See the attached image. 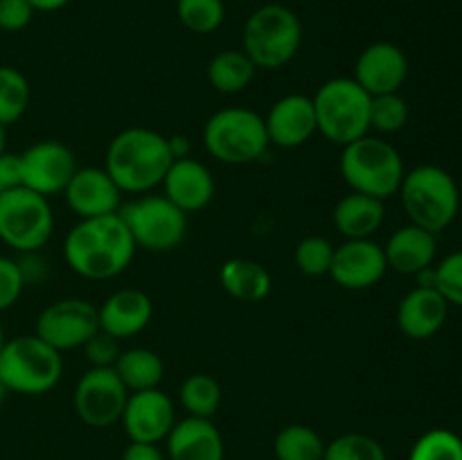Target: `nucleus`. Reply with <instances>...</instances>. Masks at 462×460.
<instances>
[{
	"label": "nucleus",
	"instance_id": "31",
	"mask_svg": "<svg viewBox=\"0 0 462 460\" xmlns=\"http://www.w3.org/2000/svg\"><path fill=\"white\" fill-rule=\"evenodd\" d=\"M176 16L194 34H212L226 18L224 0H176Z\"/></svg>",
	"mask_w": 462,
	"mask_h": 460
},
{
	"label": "nucleus",
	"instance_id": "7",
	"mask_svg": "<svg viewBox=\"0 0 462 460\" xmlns=\"http://www.w3.org/2000/svg\"><path fill=\"white\" fill-rule=\"evenodd\" d=\"M61 352L36 334H23L5 341L0 352V382L7 392L45 395L61 382Z\"/></svg>",
	"mask_w": 462,
	"mask_h": 460
},
{
	"label": "nucleus",
	"instance_id": "42",
	"mask_svg": "<svg viewBox=\"0 0 462 460\" xmlns=\"http://www.w3.org/2000/svg\"><path fill=\"white\" fill-rule=\"evenodd\" d=\"M167 143H170V152L174 161L189 158V140L185 135H171V138H167Z\"/></svg>",
	"mask_w": 462,
	"mask_h": 460
},
{
	"label": "nucleus",
	"instance_id": "28",
	"mask_svg": "<svg viewBox=\"0 0 462 460\" xmlns=\"http://www.w3.org/2000/svg\"><path fill=\"white\" fill-rule=\"evenodd\" d=\"M325 440L307 424H289L275 436L273 454L278 460H323Z\"/></svg>",
	"mask_w": 462,
	"mask_h": 460
},
{
	"label": "nucleus",
	"instance_id": "15",
	"mask_svg": "<svg viewBox=\"0 0 462 460\" xmlns=\"http://www.w3.org/2000/svg\"><path fill=\"white\" fill-rule=\"evenodd\" d=\"M126 436L131 442H152L158 445L170 436L176 424L174 401L161 388L129 392L125 413H122Z\"/></svg>",
	"mask_w": 462,
	"mask_h": 460
},
{
	"label": "nucleus",
	"instance_id": "13",
	"mask_svg": "<svg viewBox=\"0 0 462 460\" xmlns=\"http://www.w3.org/2000/svg\"><path fill=\"white\" fill-rule=\"evenodd\" d=\"M18 158H21V185L45 198L63 194L77 171L75 153L59 140H39L18 153Z\"/></svg>",
	"mask_w": 462,
	"mask_h": 460
},
{
	"label": "nucleus",
	"instance_id": "32",
	"mask_svg": "<svg viewBox=\"0 0 462 460\" xmlns=\"http://www.w3.org/2000/svg\"><path fill=\"white\" fill-rule=\"evenodd\" d=\"M409 122V104L400 93L374 95L370 99V131L391 135L402 131Z\"/></svg>",
	"mask_w": 462,
	"mask_h": 460
},
{
	"label": "nucleus",
	"instance_id": "3",
	"mask_svg": "<svg viewBox=\"0 0 462 460\" xmlns=\"http://www.w3.org/2000/svg\"><path fill=\"white\" fill-rule=\"evenodd\" d=\"M302 45V23L293 9L280 3L257 7L242 32V50L255 68L278 70L298 54Z\"/></svg>",
	"mask_w": 462,
	"mask_h": 460
},
{
	"label": "nucleus",
	"instance_id": "44",
	"mask_svg": "<svg viewBox=\"0 0 462 460\" xmlns=\"http://www.w3.org/2000/svg\"><path fill=\"white\" fill-rule=\"evenodd\" d=\"M5 147H7V126L0 124V153H5Z\"/></svg>",
	"mask_w": 462,
	"mask_h": 460
},
{
	"label": "nucleus",
	"instance_id": "36",
	"mask_svg": "<svg viewBox=\"0 0 462 460\" xmlns=\"http://www.w3.org/2000/svg\"><path fill=\"white\" fill-rule=\"evenodd\" d=\"M436 289L449 305L462 307V251L451 253L436 266Z\"/></svg>",
	"mask_w": 462,
	"mask_h": 460
},
{
	"label": "nucleus",
	"instance_id": "23",
	"mask_svg": "<svg viewBox=\"0 0 462 460\" xmlns=\"http://www.w3.org/2000/svg\"><path fill=\"white\" fill-rule=\"evenodd\" d=\"M436 251V235L415 224L397 228L383 246L388 269L404 275H418L420 271L433 266Z\"/></svg>",
	"mask_w": 462,
	"mask_h": 460
},
{
	"label": "nucleus",
	"instance_id": "38",
	"mask_svg": "<svg viewBox=\"0 0 462 460\" xmlns=\"http://www.w3.org/2000/svg\"><path fill=\"white\" fill-rule=\"evenodd\" d=\"M84 352L86 359L90 361V368H113L122 352L120 338L97 329V332L86 341Z\"/></svg>",
	"mask_w": 462,
	"mask_h": 460
},
{
	"label": "nucleus",
	"instance_id": "45",
	"mask_svg": "<svg viewBox=\"0 0 462 460\" xmlns=\"http://www.w3.org/2000/svg\"><path fill=\"white\" fill-rule=\"evenodd\" d=\"M5 397H7V388H5V383H3V382H0V406H3Z\"/></svg>",
	"mask_w": 462,
	"mask_h": 460
},
{
	"label": "nucleus",
	"instance_id": "2",
	"mask_svg": "<svg viewBox=\"0 0 462 460\" xmlns=\"http://www.w3.org/2000/svg\"><path fill=\"white\" fill-rule=\"evenodd\" d=\"M174 162L167 135L147 126L120 131L106 149L104 170L111 174L122 194H149L162 185Z\"/></svg>",
	"mask_w": 462,
	"mask_h": 460
},
{
	"label": "nucleus",
	"instance_id": "40",
	"mask_svg": "<svg viewBox=\"0 0 462 460\" xmlns=\"http://www.w3.org/2000/svg\"><path fill=\"white\" fill-rule=\"evenodd\" d=\"M21 185V158L18 153H0V194Z\"/></svg>",
	"mask_w": 462,
	"mask_h": 460
},
{
	"label": "nucleus",
	"instance_id": "8",
	"mask_svg": "<svg viewBox=\"0 0 462 460\" xmlns=\"http://www.w3.org/2000/svg\"><path fill=\"white\" fill-rule=\"evenodd\" d=\"M203 144L215 161L226 165H248L260 161L271 143L260 113L230 106L208 117L203 126Z\"/></svg>",
	"mask_w": 462,
	"mask_h": 460
},
{
	"label": "nucleus",
	"instance_id": "4",
	"mask_svg": "<svg viewBox=\"0 0 462 460\" xmlns=\"http://www.w3.org/2000/svg\"><path fill=\"white\" fill-rule=\"evenodd\" d=\"M341 174L352 192L386 201L400 192L406 171L400 152L388 140L368 133L343 147Z\"/></svg>",
	"mask_w": 462,
	"mask_h": 460
},
{
	"label": "nucleus",
	"instance_id": "10",
	"mask_svg": "<svg viewBox=\"0 0 462 460\" xmlns=\"http://www.w3.org/2000/svg\"><path fill=\"white\" fill-rule=\"evenodd\" d=\"M54 212L50 201L25 185L0 194V242L18 253H36L50 242Z\"/></svg>",
	"mask_w": 462,
	"mask_h": 460
},
{
	"label": "nucleus",
	"instance_id": "11",
	"mask_svg": "<svg viewBox=\"0 0 462 460\" xmlns=\"http://www.w3.org/2000/svg\"><path fill=\"white\" fill-rule=\"evenodd\" d=\"M129 391L113 368H90L75 386L77 418L93 428L120 422Z\"/></svg>",
	"mask_w": 462,
	"mask_h": 460
},
{
	"label": "nucleus",
	"instance_id": "34",
	"mask_svg": "<svg viewBox=\"0 0 462 460\" xmlns=\"http://www.w3.org/2000/svg\"><path fill=\"white\" fill-rule=\"evenodd\" d=\"M323 460H386V449L373 436L343 433L325 446Z\"/></svg>",
	"mask_w": 462,
	"mask_h": 460
},
{
	"label": "nucleus",
	"instance_id": "14",
	"mask_svg": "<svg viewBox=\"0 0 462 460\" xmlns=\"http://www.w3.org/2000/svg\"><path fill=\"white\" fill-rule=\"evenodd\" d=\"M386 271V253L374 239H346L341 246L334 248L329 278L343 289L364 291L374 287Z\"/></svg>",
	"mask_w": 462,
	"mask_h": 460
},
{
	"label": "nucleus",
	"instance_id": "41",
	"mask_svg": "<svg viewBox=\"0 0 462 460\" xmlns=\"http://www.w3.org/2000/svg\"><path fill=\"white\" fill-rule=\"evenodd\" d=\"M120 460H165V455L158 449V445H152V442H129Z\"/></svg>",
	"mask_w": 462,
	"mask_h": 460
},
{
	"label": "nucleus",
	"instance_id": "30",
	"mask_svg": "<svg viewBox=\"0 0 462 460\" xmlns=\"http://www.w3.org/2000/svg\"><path fill=\"white\" fill-rule=\"evenodd\" d=\"M32 88L27 77L14 66H0V124H16L30 106Z\"/></svg>",
	"mask_w": 462,
	"mask_h": 460
},
{
	"label": "nucleus",
	"instance_id": "16",
	"mask_svg": "<svg viewBox=\"0 0 462 460\" xmlns=\"http://www.w3.org/2000/svg\"><path fill=\"white\" fill-rule=\"evenodd\" d=\"M63 194L79 219L117 215L122 207V189L104 167H77Z\"/></svg>",
	"mask_w": 462,
	"mask_h": 460
},
{
	"label": "nucleus",
	"instance_id": "19",
	"mask_svg": "<svg viewBox=\"0 0 462 460\" xmlns=\"http://www.w3.org/2000/svg\"><path fill=\"white\" fill-rule=\"evenodd\" d=\"M162 189L174 206L189 215L210 206L215 198V179L203 162L194 158H179L167 170Z\"/></svg>",
	"mask_w": 462,
	"mask_h": 460
},
{
	"label": "nucleus",
	"instance_id": "5",
	"mask_svg": "<svg viewBox=\"0 0 462 460\" xmlns=\"http://www.w3.org/2000/svg\"><path fill=\"white\" fill-rule=\"evenodd\" d=\"M370 95L352 77L328 79L311 97L319 133L346 147L370 133Z\"/></svg>",
	"mask_w": 462,
	"mask_h": 460
},
{
	"label": "nucleus",
	"instance_id": "22",
	"mask_svg": "<svg viewBox=\"0 0 462 460\" xmlns=\"http://www.w3.org/2000/svg\"><path fill=\"white\" fill-rule=\"evenodd\" d=\"M165 440L171 460H224V437L212 419L188 415Z\"/></svg>",
	"mask_w": 462,
	"mask_h": 460
},
{
	"label": "nucleus",
	"instance_id": "26",
	"mask_svg": "<svg viewBox=\"0 0 462 460\" xmlns=\"http://www.w3.org/2000/svg\"><path fill=\"white\" fill-rule=\"evenodd\" d=\"M113 370L129 392L152 391V388L161 386L162 377H165V363L158 356V352L149 350V347L122 350Z\"/></svg>",
	"mask_w": 462,
	"mask_h": 460
},
{
	"label": "nucleus",
	"instance_id": "24",
	"mask_svg": "<svg viewBox=\"0 0 462 460\" xmlns=\"http://www.w3.org/2000/svg\"><path fill=\"white\" fill-rule=\"evenodd\" d=\"M334 225L346 239H373V235L382 228L383 201L368 197V194L350 192L334 207Z\"/></svg>",
	"mask_w": 462,
	"mask_h": 460
},
{
	"label": "nucleus",
	"instance_id": "18",
	"mask_svg": "<svg viewBox=\"0 0 462 460\" xmlns=\"http://www.w3.org/2000/svg\"><path fill=\"white\" fill-rule=\"evenodd\" d=\"M269 143L280 149H298L319 133L311 97L291 93L280 97L264 117Z\"/></svg>",
	"mask_w": 462,
	"mask_h": 460
},
{
	"label": "nucleus",
	"instance_id": "37",
	"mask_svg": "<svg viewBox=\"0 0 462 460\" xmlns=\"http://www.w3.org/2000/svg\"><path fill=\"white\" fill-rule=\"evenodd\" d=\"M23 287H25V273L21 262L0 255V311H7L9 307L16 305Z\"/></svg>",
	"mask_w": 462,
	"mask_h": 460
},
{
	"label": "nucleus",
	"instance_id": "1",
	"mask_svg": "<svg viewBox=\"0 0 462 460\" xmlns=\"http://www.w3.org/2000/svg\"><path fill=\"white\" fill-rule=\"evenodd\" d=\"M135 242L120 215L79 219L66 235L63 257L77 275L86 280H111L129 269Z\"/></svg>",
	"mask_w": 462,
	"mask_h": 460
},
{
	"label": "nucleus",
	"instance_id": "17",
	"mask_svg": "<svg viewBox=\"0 0 462 460\" xmlns=\"http://www.w3.org/2000/svg\"><path fill=\"white\" fill-rule=\"evenodd\" d=\"M409 77V59L404 50L388 41H377L359 54L352 79L370 95L400 93Z\"/></svg>",
	"mask_w": 462,
	"mask_h": 460
},
{
	"label": "nucleus",
	"instance_id": "43",
	"mask_svg": "<svg viewBox=\"0 0 462 460\" xmlns=\"http://www.w3.org/2000/svg\"><path fill=\"white\" fill-rule=\"evenodd\" d=\"M34 7V12H59L66 7L70 0H27Z\"/></svg>",
	"mask_w": 462,
	"mask_h": 460
},
{
	"label": "nucleus",
	"instance_id": "21",
	"mask_svg": "<svg viewBox=\"0 0 462 460\" xmlns=\"http://www.w3.org/2000/svg\"><path fill=\"white\" fill-rule=\"evenodd\" d=\"M449 314V302L433 287H415L397 307V325L413 341H424L438 334Z\"/></svg>",
	"mask_w": 462,
	"mask_h": 460
},
{
	"label": "nucleus",
	"instance_id": "12",
	"mask_svg": "<svg viewBox=\"0 0 462 460\" xmlns=\"http://www.w3.org/2000/svg\"><path fill=\"white\" fill-rule=\"evenodd\" d=\"M99 329L97 307L81 298H63L45 307L36 318V336L54 350L66 352L84 347Z\"/></svg>",
	"mask_w": 462,
	"mask_h": 460
},
{
	"label": "nucleus",
	"instance_id": "9",
	"mask_svg": "<svg viewBox=\"0 0 462 460\" xmlns=\"http://www.w3.org/2000/svg\"><path fill=\"white\" fill-rule=\"evenodd\" d=\"M117 215L129 228L135 248L149 253L174 251L188 235V215L165 194H143L122 203Z\"/></svg>",
	"mask_w": 462,
	"mask_h": 460
},
{
	"label": "nucleus",
	"instance_id": "6",
	"mask_svg": "<svg viewBox=\"0 0 462 460\" xmlns=\"http://www.w3.org/2000/svg\"><path fill=\"white\" fill-rule=\"evenodd\" d=\"M400 197L411 224L433 235L445 230L460 207V192L454 176L438 165H420L406 171Z\"/></svg>",
	"mask_w": 462,
	"mask_h": 460
},
{
	"label": "nucleus",
	"instance_id": "25",
	"mask_svg": "<svg viewBox=\"0 0 462 460\" xmlns=\"http://www.w3.org/2000/svg\"><path fill=\"white\" fill-rule=\"evenodd\" d=\"M219 282L230 298L239 302H260L271 293L273 280L266 266L248 257H233L221 264Z\"/></svg>",
	"mask_w": 462,
	"mask_h": 460
},
{
	"label": "nucleus",
	"instance_id": "27",
	"mask_svg": "<svg viewBox=\"0 0 462 460\" xmlns=\"http://www.w3.org/2000/svg\"><path fill=\"white\" fill-rule=\"evenodd\" d=\"M208 81L221 95H237L255 79V63L244 50H221L208 63Z\"/></svg>",
	"mask_w": 462,
	"mask_h": 460
},
{
	"label": "nucleus",
	"instance_id": "46",
	"mask_svg": "<svg viewBox=\"0 0 462 460\" xmlns=\"http://www.w3.org/2000/svg\"><path fill=\"white\" fill-rule=\"evenodd\" d=\"M5 341H7V338H5V329H3V323H0V352H3V347H5Z\"/></svg>",
	"mask_w": 462,
	"mask_h": 460
},
{
	"label": "nucleus",
	"instance_id": "29",
	"mask_svg": "<svg viewBox=\"0 0 462 460\" xmlns=\"http://www.w3.org/2000/svg\"><path fill=\"white\" fill-rule=\"evenodd\" d=\"M179 400L180 406H183V409L188 410V415H192V418L212 419L217 410H219L221 388L210 374H189V377H185V382L180 383Z\"/></svg>",
	"mask_w": 462,
	"mask_h": 460
},
{
	"label": "nucleus",
	"instance_id": "35",
	"mask_svg": "<svg viewBox=\"0 0 462 460\" xmlns=\"http://www.w3.org/2000/svg\"><path fill=\"white\" fill-rule=\"evenodd\" d=\"M409 460H462V437L449 428H431L418 437Z\"/></svg>",
	"mask_w": 462,
	"mask_h": 460
},
{
	"label": "nucleus",
	"instance_id": "39",
	"mask_svg": "<svg viewBox=\"0 0 462 460\" xmlns=\"http://www.w3.org/2000/svg\"><path fill=\"white\" fill-rule=\"evenodd\" d=\"M34 16V7L27 0H0V30L21 32Z\"/></svg>",
	"mask_w": 462,
	"mask_h": 460
},
{
	"label": "nucleus",
	"instance_id": "33",
	"mask_svg": "<svg viewBox=\"0 0 462 460\" xmlns=\"http://www.w3.org/2000/svg\"><path fill=\"white\" fill-rule=\"evenodd\" d=\"M334 248L337 246L328 237H320V235L305 237L302 242H298L296 251H293L296 269L302 275H307V278H323V275H329L334 260Z\"/></svg>",
	"mask_w": 462,
	"mask_h": 460
},
{
	"label": "nucleus",
	"instance_id": "20",
	"mask_svg": "<svg viewBox=\"0 0 462 460\" xmlns=\"http://www.w3.org/2000/svg\"><path fill=\"white\" fill-rule=\"evenodd\" d=\"M97 316L102 332L125 341L152 323V298L140 289H117L104 300L102 307H97Z\"/></svg>",
	"mask_w": 462,
	"mask_h": 460
}]
</instances>
